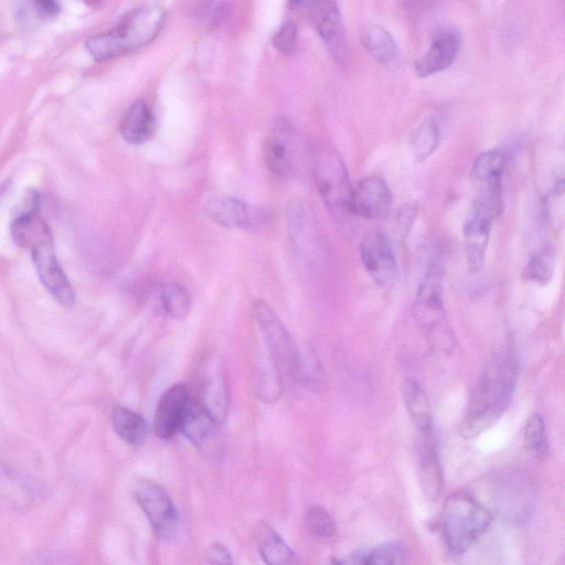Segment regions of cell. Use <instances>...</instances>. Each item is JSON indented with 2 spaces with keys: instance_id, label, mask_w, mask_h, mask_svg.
<instances>
[{
  "instance_id": "6da1fadb",
  "label": "cell",
  "mask_w": 565,
  "mask_h": 565,
  "mask_svg": "<svg viewBox=\"0 0 565 565\" xmlns=\"http://www.w3.org/2000/svg\"><path fill=\"white\" fill-rule=\"evenodd\" d=\"M519 363L514 351H497L477 383L460 426L466 438L475 437L493 425L508 409L516 386Z\"/></svg>"
},
{
  "instance_id": "7a4b0ae2",
  "label": "cell",
  "mask_w": 565,
  "mask_h": 565,
  "mask_svg": "<svg viewBox=\"0 0 565 565\" xmlns=\"http://www.w3.org/2000/svg\"><path fill=\"white\" fill-rule=\"evenodd\" d=\"M164 21L166 12L162 8H139L128 13L113 29L88 38L85 47L96 62L132 53L151 43L160 33Z\"/></svg>"
},
{
  "instance_id": "3957f363",
  "label": "cell",
  "mask_w": 565,
  "mask_h": 565,
  "mask_svg": "<svg viewBox=\"0 0 565 565\" xmlns=\"http://www.w3.org/2000/svg\"><path fill=\"white\" fill-rule=\"evenodd\" d=\"M476 497L492 514L511 522H526L536 508L533 479L522 470L505 468L482 479Z\"/></svg>"
},
{
  "instance_id": "277c9868",
  "label": "cell",
  "mask_w": 565,
  "mask_h": 565,
  "mask_svg": "<svg viewBox=\"0 0 565 565\" xmlns=\"http://www.w3.org/2000/svg\"><path fill=\"white\" fill-rule=\"evenodd\" d=\"M413 315L430 347L441 353H452L456 338L444 307L443 266L438 258L431 259L418 286Z\"/></svg>"
},
{
  "instance_id": "5b68a950",
  "label": "cell",
  "mask_w": 565,
  "mask_h": 565,
  "mask_svg": "<svg viewBox=\"0 0 565 565\" xmlns=\"http://www.w3.org/2000/svg\"><path fill=\"white\" fill-rule=\"evenodd\" d=\"M493 514L472 494L449 495L441 511V531L449 552L465 554L489 529Z\"/></svg>"
},
{
  "instance_id": "8992f818",
  "label": "cell",
  "mask_w": 565,
  "mask_h": 565,
  "mask_svg": "<svg viewBox=\"0 0 565 565\" xmlns=\"http://www.w3.org/2000/svg\"><path fill=\"white\" fill-rule=\"evenodd\" d=\"M254 319L260 330L268 354L282 376L297 380L300 350L276 312L264 300L253 305Z\"/></svg>"
},
{
  "instance_id": "52a82bcc",
  "label": "cell",
  "mask_w": 565,
  "mask_h": 565,
  "mask_svg": "<svg viewBox=\"0 0 565 565\" xmlns=\"http://www.w3.org/2000/svg\"><path fill=\"white\" fill-rule=\"evenodd\" d=\"M313 174L318 192L331 213H349L352 186L339 153L333 150L320 152L315 163Z\"/></svg>"
},
{
  "instance_id": "ba28073f",
  "label": "cell",
  "mask_w": 565,
  "mask_h": 565,
  "mask_svg": "<svg viewBox=\"0 0 565 565\" xmlns=\"http://www.w3.org/2000/svg\"><path fill=\"white\" fill-rule=\"evenodd\" d=\"M134 495L157 536L172 539L177 531L178 511L166 490L152 480L138 479L134 484Z\"/></svg>"
},
{
  "instance_id": "9c48e42d",
  "label": "cell",
  "mask_w": 565,
  "mask_h": 565,
  "mask_svg": "<svg viewBox=\"0 0 565 565\" xmlns=\"http://www.w3.org/2000/svg\"><path fill=\"white\" fill-rule=\"evenodd\" d=\"M289 4L316 28L329 52H339L348 40L340 10L334 0H288Z\"/></svg>"
},
{
  "instance_id": "30bf717a",
  "label": "cell",
  "mask_w": 565,
  "mask_h": 565,
  "mask_svg": "<svg viewBox=\"0 0 565 565\" xmlns=\"http://www.w3.org/2000/svg\"><path fill=\"white\" fill-rule=\"evenodd\" d=\"M361 262L371 278L381 286L393 285L397 277V263L390 237L382 231H369L360 244Z\"/></svg>"
},
{
  "instance_id": "8fae6325",
  "label": "cell",
  "mask_w": 565,
  "mask_h": 565,
  "mask_svg": "<svg viewBox=\"0 0 565 565\" xmlns=\"http://www.w3.org/2000/svg\"><path fill=\"white\" fill-rule=\"evenodd\" d=\"M201 406L218 423L228 412L230 394L224 365L220 358L211 355L203 362L200 373Z\"/></svg>"
},
{
  "instance_id": "7c38bea8",
  "label": "cell",
  "mask_w": 565,
  "mask_h": 565,
  "mask_svg": "<svg viewBox=\"0 0 565 565\" xmlns=\"http://www.w3.org/2000/svg\"><path fill=\"white\" fill-rule=\"evenodd\" d=\"M203 211L211 221L228 228L254 230L259 227L267 216L263 210L227 195L207 199Z\"/></svg>"
},
{
  "instance_id": "4fadbf2b",
  "label": "cell",
  "mask_w": 565,
  "mask_h": 565,
  "mask_svg": "<svg viewBox=\"0 0 565 565\" xmlns=\"http://www.w3.org/2000/svg\"><path fill=\"white\" fill-rule=\"evenodd\" d=\"M31 254L36 274L45 289L61 306L72 307L75 295L55 256L53 243L40 245Z\"/></svg>"
},
{
  "instance_id": "5bb4252c",
  "label": "cell",
  "mask_w": 565,
  "mask_h": 565,
  "mask_svg": "<svg viewBox=\"0 0 565 565\" xmlns=\"http://www.w3.org/2000/svg\"><path fill=\"white\" fill-rule=\"evenodd\" d=\"M392 205V193L380 177H366L352 188L349 213L369 220L385 216Z\"/></svg>"
},
{
  "instance_id": "9a60e30c",
  "label": "cell",
  "mask_w": 565,
  "mask_h": 565,
  "mask_svg": "<svg viewBox=\"0 0 565 565\" xmlns=\"http://www.w3.org/2000/svg\"><path fill=\"white\" fill-rule=\"evenodd\" d=\"M461 44L460 32L452 26L439 29L426 52L414 62L418 77H428L448 68L456 60Z\"/></svg>"
},
{
  "instance_id": "2e32d148",
  "label": "cell",
  "mask_w": 565,
  "mask_h": 565,
  "mask_svg": "<svg viewBox=\"0 0 565 565\" xmlns=\"http://www.w3.org/2000/svg\"><path fill=\"white\" fill-rule=\"evenodd\" d=\"M215 420L201 404L189 403L179 430L206 457H216L221 440Z\"/></svg>"
},
{
  "instance_id": "e0dca14e",
  "label": "cell",
  "mask_w": 565,
  "mask_h": 565,
  "mask_svg": "<svg viewBox=\"0 0 565 565\" xmlns=\"http://www.w3.org/2000/svg\"><path fill=\"white\" fill-rule=\"evenodd\" d=\"M265 163L273 173L289 177L296 166V140L294 129L287 121L277 122L265 139Z\"/></svg>"
},
{
  "instance_id": "ac0fdd59",
  "label": "cell",
  "mask_w": 565,
  "mask_h": 565,
  "mask_svg": "<svg viewBox=\"0 0 565 565\" xmlns=\"http://www.w3.org/2000/svg\"><path fill=\"white\" fill-rule=\"evenodd\" d=\"M495 217L484 209L472 204L463 227V244L470 273H478L484 263L492 223Z\"/></svg>"
},
{
  "instance_id": "d6986e66",
  "label": "cell",
  "mask_w": 565,
  "mask_h": 565,
  "mask_svg": "<svg viewBox=\"0 0 565 565\" xmlns=\"http://www.w3.org/2000/svg\"><path fill=\"white\" fill-rule=\"evenodd\" d=\"M417 475L426 500L436 501L444 487L443 469L438 457L435 433L418 435Z\"/></svg>"
},
{
  "instance_id": "ffe728a7",
  "label": "cell",
  "mask_w": 565,
  "mask_h": 565,
  "mask_svg": "<svg viewBox=\"0 0 565 565\" xmlns=\"http://www.w3.org/2000/svg\"><path fill=\"white\" fill-rule=\"evenodd\" d=\"M190 403L188 387L178 383L161 395L153 418V430L161 439H170L179 430Z\"/></svg>"
},
{
  "instance_id": "44dd1931",
  "label": "cell",
  "mask_w": 565,
  "mask_h": 565,
  "mask_svg": "<svg viewBox=\"0 0 565 565\" xmlns=\"http://www.w3.org/2000/svg\"><path fill=\"white\" fill-rule=\"evenodd\" d=\"M11 234L14 242L24 248H33L53 243L52 232L38 211L31 207L15 217L11 224Z\"/></svg>"
},
{
  "instance_id": "7402d4cb",
  "label": "cell",
  "mask_w": 565,
  "mask_h": 565,
  "mask_svg": "<svg viewBox=\"0 0 565 565\" xmlns=\"http://www.w3.org/2000/svg\"><path fill=\"white\" fill-rule=\"evenodd\" d=\"M402 397L417 434L434 433L430 403L422 385L414 379H406L402 385Z\"/></svg>"
},
{
  "instance_id": "603a6c76",
  "label": "cell",
  "mask_w": 565,
  "mask_h": 565,
  "mask_svg": "<svg viewBox=\"0 0 565 565\" xmlns=\"http://www.w3.org/2000/svg\"><path fill=\"white\" fill-rule=\"evenodd\" d=\"M254 537L265 563L287 565L298 562L296 553L268 523L259 522L255 527Z\"/></svg>"
},
{
  "instance_id": "cb8c5ba5",
  "label": "cell",
  "mask_w": 565,
  "mask_h": 565,
  "mask_svg": "<svg viewBox=\"0 0 565 565\" xmlns=\"http://www.w3.org/2000/svg\"><path fill=\"white\" fill-rule=\"evenodd\" d=\"M119 131L122 138L131 145H141L152 137L154 118L143 100H136L127 109L120 121Z\"/></svg>"
},
{
  "instance_id": "d4e9b609",
  "label": "cell",
  "mask_w": 565,
  "mask_h": 565,
  "mask_svg": "<svg viewBox=\"0 0 565 565\" xmlns=\"http://www.w3.org/2000/svg\"><path fill=\"white\" fill-rule=\"evenodd\" d=\"M360 40L365 51L381 65L390 66L398 57L397 43L381 25L369 24L361 30Z\"/></svg>"
},
{
  "instance_id": "484cf974",
  "label": "cell",
  "mask_w": 565,
  "mask_h": 565,
  "mask_svg": "<svg viewBox=\"0 0 565 565\" xmlns=\"http://www.w3.org/2000/svg\"><path fill=\"white\" fill-rule=\"evenodd\" d=\"M441 127L439 114H431L412 131L409 148L416 161H425L436 151L441 139Z\"/></svg>"
},
{
  "instance_id": "4316f807",
  "label": "cell",
  "mask_w": 565,
  "mask_h": 565,
  "mask_svg": "<svg viewBox=\"0 0 565 565\" xmlns=\"http://www.w3.org/2000/svg\"><path fill=\"white\" fill-rule=\"evenodd\" d=\"M111 422L117 435L129 445L139 446L148 436L149 427L145 418L122 405L114 407Z\"/></svg>"
},
{
  "instance_id": "83f0119b",
  "label": "cell",
  "mask_w": 565,
  "mask_h": 565,
  "mask_svg": "<svg viewBox=\"0 0 565 565\" xmlns=\"http://www.w3.org/2000/svg\"><path fill=\"white\" fill-rule=\"evenodd\" d=\"M408 558L407 546L399 541L380 544L370 550L356 551L351 562L366 565H397L404 564Z\"/></svg>"
},
{
  "instance_id": "f1b7e54d",
  "label": "cell",
  "mask_w": 565,
  "mask_h": 565,
  "mask_svg": "<svg viewBox=\"0 0 565 565\" xmlns=\"http://www.w3.org/2000/svg\"><path fill=\"white\" fill-rule=\"evenodd\" d=\"M256 367V394L259 399L274 403L281 394L280 371L270 355L259 358Z\"/></svg>"
},
{
  "instance_id": "f546056e",
  "label": "cell",
  "mask_w": 565,
  "mask_h": 565,
  "mask_svg": "<svg viewBox=\"0 0 565 565\" xmlns=\"http://www.w3.org/2000/svg\"><path fill=\"white\" fill-rule=\"evenodd\" d=\"M555 266L554 250L550 245L545 244L532 254L522 276L529 281L545 286L552 280Z\"/></svg>"
},
{
  "instance_id": "4dcf8cb0",
  "label": "cell",
  "mask_w": 565,
  "mask_h": 565,
  "mask_svg": "<svg viewBox=\"0 0 565 565\" xmlns=\"http://www.w3.org/2000/svg\"><path fill=\"white\" fill-rule=\"evenodd\" d=\"M504 164V153L500 149H491L480 153L471 168V180L473 184L502 180Z\"/></svg>"
},
{
  "instance_id": "1f68e13d",
  "label": "cell",
  "mask_w": 565,
  "mask_h": 565,
  "mask_svg": "<svg viewBox=\"0 0 565 565\" xmlns=\"http://www.w3.org/2000/svg\"><path fill=\"white\" fill-rule=\"evenodd\" d=\"M296 381L316 392H321L326 388V373L319 358L310 349L300 351Z\"/></svg>"
},
{
  "instance_id": "d6a6232c",
  "label": "cell",
  "mask_w": 565,
  "mask_h": 565,
  "mask_svg": "<svg viewBox=\"0 0 565 565\" xmlns=\"http://www.w3.org/2000/svg\"><path fill=\"white\" fill-rule=\"evenodd\" d=\"M524 447L536 459H546L550 452L545 422L541 414L531 415L524 427Z\"/></svg>"
},
{
  "instance_id": "836d02e7",
  "label": "cell",
  "mask_w": 565,
  "mask_h": 565,
  "mask_svg": "<svg viewBox=\"0 0 565 565\" xmlns=\"http://www.w3.org/2000/svg\"><path fill=\"white\" fill-rule=\"evenodd\" d=\"M162 303L166 311L174 319L188 316L191 300L188 291L181 285L170 281L163 286Z\"/></svg>"
},
{
  "instance_id": "e575fe53",
  "label": "cell",
  "mask_w": 565,
  "mask_h": 565,
  "mask_svg": "<svg viewBox=\"0 0 565 565\" xmlns=\"http://www.w3.org/2000/svg\"><path fill=\"white\" fill-rule=\"evenodd\" d=\"M307 530L318 537L328 539L335 532V523L330 513L322 507L312 505L305 513Z\"/></svg>"
},
{
  "instance_id": "d590c367",
  "label": "cell",
  "mask_w": 565,
  "mask_h": 565,
  "mask_svg": "<svg viewBox=\"0 0 565 565\" xmlns=\"http://www.w3.org/2000/svg\"><path fill=\"white\" fill-rule=\"evenodd\" d=\"M273 45L284 54L294 52L297 45V26L288 20L285 21L273 36Z\"/></svg>"
},
{
  "instance_id": "8d00e7d4",
  "label": "cell",
  "mask_w": 565,
  "mask_h": 565,
  "mask_svg": "<svg viewBox=\"0 0 565 565\" xmlns=\"http://www.w3.org/2000/svg\"><path fill=\"white\" fill-rule=\"evenodd\" d=\"M206 562L210 564H232V556L230 551L222 543L215 542L206 550Z\"/></svg>"
},
{
  "instance_id": "74e56055",
  "label": "cell",
  "mask_w": 565,
  "mask_h": 565,
  "mask_svg": "<svg viewBox=\"0 0 565 565\" xmlns=\"http://www.w3.org/2000/svg\"><path fill=\"white\" fill-rule=\"evenodd\" d=\"M32 2L42 17H54L61 9L57 0H32Z\"/></svg>"
},
{
  "instance_id": "f35d334b",
  "label": "cell",
  "mask_w": 565,
  "mask_h": 565,
  "mask_svg": "<svg viewBox=\"0 0 565 565\" xmlns=\"http://www.w3.org/2000/svg\"><path fill=\"white\" fill-rule=\"evenodd\" d=\"M407 1L408 3H413V4H420V3H427L431 0H405Z\"/></svg>"
}]
</instances>
